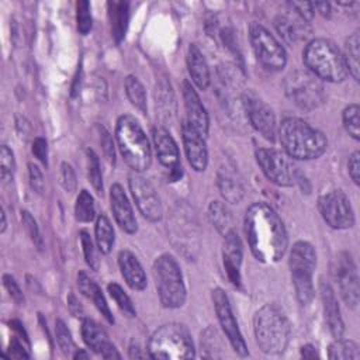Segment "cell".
Segmentation results:
<instances>
[{
    "mask_svg": "<svg viewBox=\"0 0 360 360\" xmlns=\"http://www.w3.org/2000/svg\"><path fill=\"white\" fill-rule=\"evenodd\" d=\"M319 292H321V300H322V307H323V314L326 323L330 329V333L335 339L342 338L343 330H345V323L340 316V308L336 300V295L333 292V288L330 287L329 283L325 280H321L319 283Z\"/></svg>",
    "mask_w": 360,
    "mask_h": 360,
    "instance_id": "cell-23",
    "label": "cell"
},
{
    "mask_svg": "<svg viewBox=\"0 0 360 360\" xmlns=\"http://www.w3.org/2000/svg\"><path fill=\"white\" fill-rule=\"evenodd\" d=\"M0 169H1L0 176L3 180H8L13 177L15 162H14L13 152L7 145H3L0 149Z\"/></svg>",
    "mask_w": 360,
    "mask_h": 360,
    "instance_id": "cell-44",
    "label": "cell"
},
{
    "mask_svg": "<svg viewBox=\"0 0 360 360\" xmlns=\"http://www.w3.org/2000/svg\"><path fill=\"white\" fill-rule=\"evenodd\" d=\"M222 259L224 267L229 281L233 285L240 284V266L243 259V246L242 240L236 231L231 229L224 236V246H222Z\"/></svg>",
    "mask_w": 360,
    "mask_h": 360,
    "instance_id": "cell-22",
    "label": "cell"
},
{
    "mask_svg": "<svg viewBox=\"0 0 360 360\" xmlns=\"http://www.w3.org/2000/svg\"><path fill=\"white\" fill-rule=\"evenodd\" d=\"M318 208L322 219L333 229H347L354 225V211L342 190H332L321 195Z\"/></svg>",
    "mask_w": 360,
    "mask_h": 360,
    "instance_id": "cell-12",
    "label": "cell"
},
{
    "mask_svg": "<svg viewBox=\"0 0 360 360\" xmlns=\"http://www.w3.org/2000/svg\"><path fill=\"white\" fill-rule=\"evenodd\" d=\"M347 169H349V176L354 181V184L360 183V153L356 150L350 155L349 162H347Z\"/></svg>",
    "mask_w": 360,
    "mask_h": 360,
    "instance_id": "cell-51",
    "label": "cell"
},
{
    "mask_svg": "<svg viewBox=\"0 0 360 360\" xmlns=\"http://www.w3.org/2000/svg\"><path fill=\"white\" fill-rule=\"evenodd\" d=\"M100 143L103 146V150H104V155H105L107 160L114 165V162H115L114 142H112V138H111L110 132L107 129H104V128L100 129Z\"/></svg>",
    "mask_w": 360,
    "mask_h": 360,
    "instance_id": "cell-48",
    "label": "cell"
},
{
    "mask_svg": "<svg viewBox=\"0 0 360 360\" xmlns=\"http://www.w3.org/2000/svg\"><path fill=\"white\" fill-rule=\"evenodd\" d=\"M115 141L124 160L135 173L149 169L152 162L150 143L135 117L125 114L117 120Z\"/></svg>",
    "mask_w": 360,
    "mask_h": 360,
    "instance_id": "cell-4",
    "label": "cell"
},
{
    "mask_svg": "<svg viewBox=\"0 0 360 360\" xmlns=\"http://www.w3.org/2000/svg\"><path fill=\"white\" fill-rule=\"evenodd\" d=\"M288 6L292 13H295L298 17H301L307 22L311 21L315 14L312 3H308V1H290Z\"/></svg>",
    "mask_w": 360,
    "mask_h": 360,
    "instance_id": "cell-47",
    "label": "cell"
},
{
    "mask_svg": "<svg viewBox=\"0 0 360 360\" xmlns=\"http://www.w3.org/2000/svg\"><path fill=\"white\" fill-rule=\"evenodd\" d=\"M217 186L222 198L229 204H238L245 195V188L238 174L228 166L219 167L217 173Z\"/></svg>",
    "mask_w": 360,
    "mask_h": 360,
    "instance_id": "cell-25",
    "label": "cell"
},
{
    "mask_svg": "<svg viewBox=\"0 0 360 360\" xmlns=\"http://www.w3.org/2000/svg\"><path fill=\"white\" fill-rule=\"evenodd\" d=\"M148 353L152 359L184 360L193 359L195 349L188 329L183 323L170 322L152 333L148 342Z\"/></svg>",
    "mask_w": 360,
    "mask_h": 360,
    "instance_id": "cell-6",
    "label": "cell"
},
{
    "mask_svg": "<svg viewBox=\"0 0 360 360\" xmlns=\"http://www.w3.org/2000/svg\"><path fill=\"white\" fill-rule=\"evenodd\" d=\"M128 186L142 217L150 222L160 221L163 215V207L152 183L141 174H132L129 176Z\"/></svg>",
    "mask_w": 360,
    "mask_h": 360,
    "instance_id": "cell-15",
    "label": "cell"
},
{
    "mask_svg": "<svg viewBox=\"0 0 360 360\" xmlns=\"http://www.w3.org/2000/svg\"><path fill=\"white\" fill-rule=\"evenodd\" d=\"M75 217L79 222H91L96 218L94 198L87 190H82L76 198Z\"/></svg>",
    "mask_w": 360,
    "mask_h": 360,
    "instance_id": "cell-35",
    "label": "cell"
},
{
    "mask_svg": "<svg viewBox=\"0 0 360 360\" xmlns=\"http://www.w3.org/2000/svg\"><path fill=\"white\" fill-rule=\"evenodd\" d=\"M359 46H360L359 34L353 32L346 39V42H345V52H342L343 58H345V62H346V66H347V73L354 80H359V73H360V63H359L360 51H359Z\"/></svg>",
    "mask_w": 360,
    "mask_h": 360,
    "instance_id": "cell-32",
    "label": "cell"
},
{
    "mask_svg": "<svg viewBox=\"0 0 360 360\" xmlns=\"http://www.w3.org/2000/svg\"><path fill=\"white\" fill-rule=\"evenodd\" d=\"M32 153L34 156L41 162L44 163L45 166L48 165V143L44 138L38 136L34 139L32 142Z\"/></svg>",
    "mask_w": 360,
    "mask_h": 360,
    "instance_id": "cell-50",
    "label": "cell"
},
{
    "mask_svg": "<svg viewBox=\"0 0 360 360\" xmlns=\"http://www.w3.org/2000/svg\"><path fill=\"white\" fill-rule=\"evenodd\" d=\"M87 359L89 357V354L86 353V352H83V350H76V353H73V359Z\"/></svg>",
    "mask_w": 360,
    "mask_h": 360,
    "instance_id": "cell-57",
    "label": "cell"
},
{
    "mask_svg": "<svg viewBox=\"0 0 360 360\" xmlns=\"http://www.w3.org/2000/svg\"><path fill=\"white\" fill-rule=\"evenodd\" d=\"M82 338L84 343L97 354L104 359H120L121 354L117 352L115 346L110 342L105 330L93 319L84 318L82 321Z\"/></svg>",
    "mask_w": 360,
    "mask_h": 360,
    "instance_id": "cell-21",
    "label": "cell"
},
{
    "mask_svg": "<svg viewBox=\"0 0 360 360\" xmlns=\"http://www.w3.org/2000/svg\"><path fill=\"white\" fill-rule=\"evenodd\" d=\"M221 349H222L221 338H219L217 329H214L211 326L207 328L201 333V350L204 352L202 356L204 357H219Z\"/></svg>",
    "mask_w": 360,
    "mask_h": 360,
    "instance_id": "cell-38",
    "label": "cell"
},
{
    "mask_svg": "<svg viewBox=\"0 0 360 360\" xmlns=\"http://www.w3.org/2000/svg\"><path fill=\"white\" fill-rule=\"evenodd\" d=\"M256 160L264 176L274 184L291 187L298 181V170L290 156L273 149L260 148L256 150Z\"/></svg>",
    "mask_w": 360,
    "mask_h": 360,
    "instance_id": "cell-11",
    "label": "cell"
},
{
    "mask_svg": "<svg viewBox=\"0 0 360 360\" xmlns=\"http://www.w3.org/2000/svg\"><path fill=\"white\" fill-rule=\"evenodd\" d=\"M181 94H183L184 110H186V118L183 121L187 122L191 128H194L198 134H201L205 138L210 128L208 114L197 91L194 90V87L188 80H183Z\"/></svg>",
    "mask_w": 360,
    "mask_h": 360,
    "instance_id": "cell-18",
    "label": "cell"
},
{
    "mask_svg": "<svg viewBox=\"0 0 360 360\" xmlns=\"http://www.w3.org/2000/svg\"><path fill=\"white\" fill-rule=\"evenodd\" d=\"M187 69L193 83L200 89L205 90L211 83V73L208 63L195 44H191L187 51Z\"/></svg>",
    "mask_w": 360,
    "mask_h": 360,
    "instance_id": "cell-26",
    "label": "cell"
},
{
    "mask_svg": "<svg viewBox=\"0 0 360 360\" xmlns=\"http://www.w3.org/2000/svg\"><path fill=\"white\" fill-rule=\"evenodd\" d=\"M80 243H82V248H83V255H84V260H86L87 266L91 270L97 271L98 270V259H97V255H96L93 240H91L90 235L86 231L80 232Z\"/></svg>",
    "mask_w": 360,
    "mask_h": 360,
    "instance_id": "cell-43",
    "label": "cell"
},
{
    "mask_svg": "<svg viewBox=\"0 0 360 360\" xmlns=\"http://www.w3.org/2000/svg\"><path fill=\"white\" fill-rule=\"evenodd\" d=\"M314 6V10L316 8L323 17H329L330 15V4L326 3V1H318V3H312Z\"/></svg>",
    "mask_w": 360,
    "mask_h": 360,
    "instance_id": "cell-53",
    "label": "cell"
},
{
    "mask_svg": "<svg viewBox=\"0 0 360 360\" xmlns=\"http://www.w3.org/2000/svg\"><path fill=\"white\" fill-rule=\"evenodd\" d=\"M181 138L190 166L195 172H204L208 165V149L205 138L184 121L181 124Z\"/></svg>",
    "mask_w": 360,
    "mask_h": 360,
    "instance_id": "cell-19",
    "label": "cell"
},
{
    "mask_svg": "<svg viewBox=\"0 0 360 360\" xmlns=\"http://www.w3.org/2000/svg\"><path fill=\"white\" fill-rule=\"evenodd\" d=\"M274 25L277 32L281 35V38L288 44H294L300 39H304L305 34L309 32L308 22L304 21L301 17H298L295 13L283 14V15L280 14L274 20Z\"/></svg>",
    "mask_w": 360,
    "mask_h": 360,
    "instance_id": "cell-27",
    "label": "cell"
},
{
    "mask_svg": "<svg viewBox=\"0 0 360 360\" xmlns=\"http://www.w3.org/2000/svg\"><path fill=\"white\" fill-rule=\"evenodd\" d=\"M125 93L131 104L138 108L142 114H146L148 111V101H146V93L142 86V83L138 80V77L129 75L125 79Z\"/></svg>",
    "mask_w": 360,
    "mask_h": 360,
    "instance_id": "cell-34",
    "label": "cell"
},
{
    "mask_svg": "<svg viewBox=\"0 0 360 360\" xmlns=\"http://www.w3.org/2000/svg\"><path fill=\"white\" fill-rule=\"evenodd\" d=\"M21 221H22V225L30 236V239L32 240L34 246L38 249V250H42L44 248V240H42V236H41V232H39V228L37 225V221L34 219V217L28 212V211H21Z\"/></svg>",
    "mask_w": 360,
    "mask_h": 360,
    "instance_id": "cell-42",
    "label": "cell"
},
{
    "mask_svg": "<svg viewBox=\"0 0 360 360\" xmlns=\"http://www.w3.org/2000/svg\"><path fill=\"white\" fill-rule=\"evenodd\" d=\"M108 15L111 21V35L117 44L125 35L128 18H129V3L127 1H110L108 3Z\"/></svg>",
    "mask_w": 360,
    "mask_h": 360,
    "instance_id": "cell-29",
    "label": "cell"
},
{
    "mask_svg": "<svg viewBox=\"0 0 360 360\" xmlns=\"http://www.w3.org/2000/svg\"><path fill=\"white\" fill-rule=\"evenodd\" d=\"M284 91L290 101L304 111L318 108L325 100L322 80L304 69L294 70L285 77Z\"/></svg>",
    "mask_w": 360,
    "mask_h": 360,
    "instance_id": "cell-9",
    "label": "cell"
},
{
    "mask_svg": "<svg viewBox=\"0 0 360 360\" xmlns=\"http://www.w3.org/2000/svg\"><path fill=\"white\" fill-rule=\"evenodd\" d=\"M302 59L307 70L321 80L339 83L349 75L342 51L329 39H311L302 52Z\"/></svg>",
    "mask_w": 360,
    "mask_h": 360,
    "instance_id": "cell-5",
    "label": "cell"
},
{
    "mask_svg": "<svg viewBox=\"0 0 360 360\" xmlns=\"http://www.w3.org/2000/svg\"><path fill=\"white\" fill-rule=\"evenodd\" d=\"M152 139L159 162L172 172V179L177 180L181 176V166L180 153L174 138L165 127L156 125L152 129Z\"/></svg>",
    "mask_w": 360,
    "mask_h": 360,
    "instance_id": "cell-17",
    "label": "cell"
},
{
    "mask_svg": "<svg viewBox=\"0 0 360 360\" xmlns=\"http://www.w3.org/2000/svg\"><path fill=\"white\" fill-rule=\"evenodd\" d=\"M60 183H62L63 188L69 193H73L77 187V180H76L75 170L68 162H63L60 165Z\"/></svg>",
    "mask_w": 360,
    "mask_h": 360,
    "instance_id": "cell-45",
    "label": "cell"
},
{
    "mask_svg": "<svg viewBox=\"0 0 360 360\" xmlns=\"http://www.w3.org/2000/svg\"><path fill=\"white\" fill-rule=\"evenodd\" d=\"M245 235L253 256L262 263L278 262L288 246L283 219L266 202L252 204L245 214Z\"/></svg>",
    "mask_w": 360,
    "mask_h": 360,
    "instance_id": "cell-1",
    "label": "cell"
},
{
    "mask_svg": "<svg viewBox=\"0 0 360 360\" xmlns=\"http://www.w3.org/2000/svg\"><path fill=\"white\" fill-rule=\"evenodd\" d=\"M110 205L117 225L127 233H135L138 231V222L131 202L122 186L118 183L112 184L110 188Z\"/></svg>",
    "mask_w": 360,
    "mask_h": 360,
    "instance_id": "cell-20",
    "label": "cell"
},
{
    "mask_svg": "<svg viewBox=\"0 0 360 360\" xmlns=\"http://www.w3.org/2000/svg\"><path fill=\"white\" fill-rule=\"evenodd\" d=\"M249 39L257 60L269 70H281L287 63V53L281 42L262 24L249 25Z\"/></svg>",
    "mask_w": 360,
    "mask_h": 360,
    "instance_id": "cell-10",
    "label": "cell"
},
{
    "mask_svg": "<svg viewBox=\"0 0 360 360\" xmlns=\"http://www.w3.org/2000/svg\"><path fill=\"white\" fill-rule=\"evenodd\" d=\"M68 305H69V309L70 312L75 315V316H82L83 314V309L80 307V302L77 301V298L70 292L69 297H68Z\"/></svg>",
    "mask_w": 360,
    "mask_h": 360,
    "instance_id": "cell-52",
    "label": "cell"
},
{
    "mask_svg": "<svg viewBox=\"0 0 360 360\" xmlns=\"http://www.w3.org/2000/svg\"><path fill=\"white\" fill-rule=\"evenodd\" d=\"M28 176H30V184H31L32 190L37 194L42 195L45 191V181H44L41 169L35 163H28Z\"/></svg>",
    "mask_w": 360,
    "mask_h": 360,
    "instance_id": "cell-46",
    "label": "cell"
},
{
    "mask_svg": "<svg viewBox=\"0 0 360 360\" xmlns=\"http://www.w3.org/2000/svg\"><path fill=\"white\" fill-rule=\"evenodd\" d=\"M107 290H108L111 298L115 301L117 307L124 312L125 316H128V318L136 316V309H135L131 298L128 297V294L122 290V287L120 284L110 283L107 285Z\"/></svg>",
    "mask_w": 360,
    "mask_h": 360,
    "instance_id": "cell-37",
    "label": "cell"
},
{
    "mask_svg": "<svg viewBox=\"0 0 360 360\" xmlns=\"http://www.w3.org/2000/svg\"><path fill=\"white\" fill-rule=\"evenodd\" d=\"M255 339L266 354L283 353L290 339V322L277 304H266L259 308L253 318Z\"/></svg>",
    "mask_w": 360,
    "mask_h": 360,
    "instance_id": "cell-3",
    "label": "cell"
},
{
    "mask_svg": "<svg viewBox=\"0 0 360 360\" xmlns=\"http://www.w3.org/2000/svg\"><path fill=\"white\" fill-rule=\"evenodd\" d=\"M77 287L84 297H87L89 300L93 301V304L100 311V314L107 319V322L114 323V316H112L110 307L101 292V288L84 271H80L77 274Z\"/></svg>",
    "mask_w": 360,
    "mask_h": 360,
    "instance_id": "cell-28",
    "label": "cell"
},
{
    "mask_svg": "<svg viewBox=\"0 0 360 360\" xmlns=\"http://www.w3.org/2000/svg\"><path fill=\"white\" fill-rule=\"evenodd\" d=\"M153 277L160 304L165 308H180L186 301V284L183 273L173 256L163 253L153 263Z\"/></svg>",
    "mask_w": 360,
    "mask_h": 360,
    "instance_id": "cell-7",
    "label": "cell"
},
{
    "mask_svg": "<svg viewBox=\"0 0 360 360\" xmlns=\"http://www.w3.org/2000/svg\"><path fill=\"white\" fill-rule=\"evenodd\" d=\"M0 217H1V226H0V232H1V233H4V231H6V228H7V219H6V212H4V210H3V208L0 210Z\"/></svg>",
    "mask_w": 360,
    "mask_h": 360,
    "instance_id": "cell-56",
    "label": "cell"
},
{
    "mask_svg": "<svg viewBox=\"0 0 360 360\" xmlns=\"http://www.w3.org/2000/svg\"><path fill=\"white\" fill-rule=\"evenodd\" d=\"M86 156H87V177H89V181L91 183L94 191L101 195L103 191H104V186H103V174H101V169H100L98 156L94 153L93 149H87Z\"/></svg>",
    "mask_w": 360,
    "mask_h": 360,
    "instance_id": "cell-36",
    "label": "cell"
},
{
    "mask_svg": "<svg viewBox=\"0 0 360 360\" xmlns=\"http://www.w3.org/2000/svg\"><path fill=\"white\" fill-rule=\"evenodd\" d=\"M284 153L297 160H312L322 156L328 148L325 135L301 118H284L277 131Z\"/></svg>",
    "mask_w": 360,
    "mask_h": 360,
    "instance_id": "cell-2",
    "label": "cell"
},
{
    "mask_svg": "<svg viewBox=\"0 0 360 360\" xmlns=\"http://www.w3.org/2000/svg\"><path fill=\"white\" fill-rule=\"evenodd\" d=\"M359 112H360V107L359 104H349L345 110H343V127L346 129V132L354 139L359 141L360 139V120H359Z\"/></svg>",
    "mask_w": 360,
    "mask_h": 360,
    "instance_id": "cell-39",
    "label": "cell"
},
{
    "mask_svg": "<svg viewBox=\"0 0 360 360\" xmlns=\"http://www.w3.org/2000/svg\"><path fill=\"white\" fill-rule=\"evenodd\" d=\"M3 284L6 287V290L8 291L10 297L18 304V305H22L24 304V295L17 284V281L14 280V277H11L10 274H4L3 276Z\"/></svg>",
    "mask_w": 360,
    "mask_h": 360,
    "instance_id": "cell-49",
    "label": "cell"
},
{
    "mask_svg": "<svg viewBox=\"0 0 360 360\" xmlns=\"http://www.w3.org/2000/svg\"><path fill=\"white\" fill-rule=\"evenodd\" d=\"M55 333H56V342H58L59 349L62 350V353L66 354V356H70L72 352L75 350V343H73V339H72V335H70L69 329L66 328V325L62 319H56Z\"/></svg>",
    "mask_w": 360,
    "mask_h": 360,
    "instance_id": "cell-41",
    "label": "cell"
},
{
    "mask_svg": "<svg viewBox=\"0 0 360 360\" xmlns=\"http://www.w3.org/2000/svg\"><path fill=\"white\" fill-rule=\"evenodd\" d=\"M76 22H77V31L82 35H87L93 25L91 18V8L90 3L86 0H80L76 3Z\"/></svg>",
    "mask_w": 360,
    "mask_h": 360,
    "instance_id": "cell-40",
    "label": "cell"
},
{
    "mask_svg": "<svg viewBox=\"0 0 360 360\" xmlns=\"http://www.w3.org/2000/svg\"><path fill=\"white\" fill-rule=\"evenodd\" d=\"M288 266L297 300L302 305L309 304L315 292L312 276L316 266V252L314 246L305 240L295 242L291 248Z\"/></svg>",
    "mask_w": 360,
    "mask_h": 360,
    "instance_id": "cell-8",
    "label": "cell"
},
{
    "mask_svg": "<svg viewBox=\"0 0 360 360\" xmlns=\"http://www.w3.org/2000/svg\"><path fill=\"white\" fill-rule=\"evenodd\" d=\"M240 103L250 125L264 139L274 141L277 135V124L273 110L252 90L242 93Z\"/></svg>",
    "mask_w": 360,
    "mask_h": 360,
    "instance_id": "cell-13",
    "label": "cell"
},
{
    "mask_svg": "<svg viewBox=\"0 0 360 360\" xmlns=\"http://www.w3.org/2000/svg\"><path fill=\"white\" fill-rule=\"evenodd\" d=\"M94 238H96V245H97L98 250L103 255H108L112 249L115 236H114L112 225H111L110 219L107 218V215H104V214L98 215L96 219Z\"/></svg>",
    "mask_w": 360,
    "mask_h": 360,
    "instance_id": "cell-30",
    "label": "cell"
},
{
    "mask_svg": "<svg viewBox=\"0 0 360 360\" xmlns=\"http://www.w3.org/2000/svg\"><path fill=\"white\" fill-rule=\"evenodd\" d=\"M212 302L215 308V314L218 318V322L228 338L233 352L242 357L248 356V346L245 343V339L239 330L238 322L235 319V315L232 312L228 295L222 288H215L212 291Z\"/></svg>",
    "mask_w": 360,
    "mask_h": 360,
    "instance_id": "cell-14",
    "label": "cell"
},
{
    "mask_svg": "<svg viewBox=\"0 0 360 360\" xmlns=\"http://www.w3.org/2000/svg\"><path fill=\"white\" fill-rule=\"evenodd\" d=\"M118 266L125 283L136 291H141L146 287V274L138 257L128 249H124L118 253Z\"/></svg>",
    "mask_w": 360,
    "mask_h": 360,
    "instance_id": "cell-24",
    "label": "cell"
},
{
    "mask_svg": "<svg viewBox=\"0 0 360 360\" xmlns=\"http://www.w3.org/2000/svg\"><path fill=\"white\" fill-rule=\"evenodd\" d=\"M301 356L305 359H315V357H318V352L315 350V347L312 345H304L301 347Z\"/></svg>",
    "mask_w": 360,
    "mask_h": 360,
    "instance_id": "cell-54",
    "label": "cell"
},
{
    "mask_svg": "<svg viewBox=\"0 0 360 360\" xmlns=\"http://www.w3.org/2000/svg\"><path fill=\"white\" fill-rule=\"evenodd\" d=\"M129 357H131V359H134V357L138 359V357H145V354L139 352V347H138V346H134V345H132V346L129 347Z\"/></svg>",
    "mask_w": 360,
    "mask_h": 360,
    "instance_id": "cell-55",
    "label": "cell"
},
{
    "mask_svg": "<svg viewBox=\"0 0 360 360\" xmlns=\"http://www.w3.org/2000/svg\"><path fill=\"white\" fill-rule=\"evenodd\" d=\"M328 357L332 360H357L360 350L356 342L339 338L329 346Z\"/></svg>",
    "mask_w": 360,
    "mask_h": 360,
    "instance_id": "cell-33",
    "label": "cell"
},
{
    "mask_svg": "<svg viewBox=\"0 0 360 360\" xmlns=\"http://www.w3.org/2000/svg\"><path fill=\"white\" fill-rule=\"evenodd\" d=\"M333 274L345 304L350 308H356L359 304V273L350 253L340 252L336 256Z\"/></svg>",
    "mask_w": 360,
    "mask_h": 360,
    "instance_id": "cell-16",
    "label": "cell"
},
{
    "mask_svg": "<svg viewBox=\"0 0 360 360\" xmlns=\"http://www.w3.org/2000/svg\"><path fill=\"white\" fill-rule=\"evenodd\" d=\"M208 219L211 225L224 236L232 229L231 211L221 201H211L208 205Z\"/></svg>",
    "mask_w": 360,
    "mask_h": 360,
    "instance_id": "cell-31",
    "label": "cell"
}]
</instances>
